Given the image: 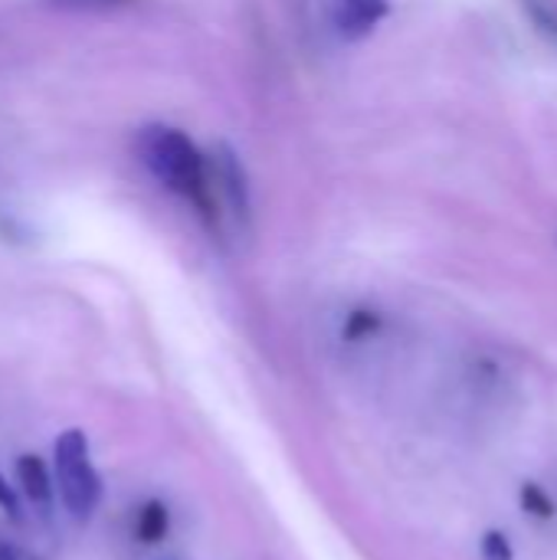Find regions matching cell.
Segmentation results:
<instances>
[{
    "instance_id": "6da1fadb",
    "label": "cell",
    "mask_w": 557,
    "mask_h": 560,
    "mask_svg": "<svg viewBox=\"0 0 557 560\" xmlns=\"http://www.w3.org/2000/svg\"><path fill=\"white\" fill-rule=\"evenodd\" d=\"M135 151L141 164L154 174V180H161L167 190L181 194L210 217V161L184 131L171 125H148L138 131Z\"/></svg>"
},
{
    "instance_id": "7a4b0ae2",
    "label": "cell",
    "mask_w": 557,
    "mask_h": 560,
    "mask_svg": "<svg viewBox=\"0 0 557 560\" xmlns=\"http://www.w3.org/2000/svg\"><path fill=\"white\" fill-rule=\"evenodd\" d=\"M53 453H56V486H59L62 505L76 522H85L102 499V479L89 463L85 433L82 430L59 433Z\"/></svg>"
},
{
    "instance_id": "3957f363",
    "label": "cell",
    "mask_w": 557,
    "mask_h": 560,
    "mask_svg": "<svg viewBox=\"0 0 557 560\" xmlns=\"http://www.w3.org/2000/svg\"><path fill=\"white\" fill-rule=\"evenodd\" d=\"M220 213L233 220H246L250 213V194H246V177L230 148H217L210 158V217L217 220Z\"/></svg>"
},
{
    "instance_id": "277c9868",
    "label": "cell",
    "mask_w": 557,
    "mask_h": 560,
    "mask_svg": "<svg viewBox=\"0 0 557 560\" xmlns=\"http://www.w3.org/2000/svg\"><path fill=\"white\" fill-rule=\"evenodd\" d=\"M387 16V0H335V26L345 39L368 36Z\"/></svg>"
},
{
    "instance_id": "5b68a950",
    "label": "cell",
    "mask_w": 557,
    "mask_h": 560,
    "mask_svg": "<svg viewBox=\"0 0 557 560\" xmlns=\"http://www.w3.org/2000/svg\"><path fill=\"white\" fill-rule=\"evenodd\" d=\"M16 479H20L23 495H26L36 509L49 512V505H53V482H49L46 463H43L39 456H33V453L20 456V459H16Z\"/></svg>"
},
{
    "instance_id": "8992f818",
    "label": "cell",
    "mask_w": 557,
    "mask_h": 560,
    "mask_svg": "<svg viewBox=\"0 0 557 560\" xmlns=\"http://www.w3.org/2000/svg\"><path fill=\"white\" fill-rule=\"evenodd\" d=\"M167 525H171L167 509H164L161 502H148V505L138 512V525H135V532H138V538H141L144 545H158V541L167 535Z\"/></svg>"
},
{
    "instance_id": "52a82bcc",
    "label": "cell",
    "mask_w": 557,
    "mask_h": 560,
    "mask_svg": "<svg viewBox=\"0 0 557 560\" xmlns=\"http://www.w3.org/2000/svg\"><path fill=\"white\" fill-rule=\"evenodd\" d=\"M479 555L483 560H515V548L506 532H486L479 541Z\"/></svg>"
},
{
    "instance_id": "ba28073f",
    "label": "cell",
    "mask_w": 557,
    "mask_h": 560,
    "mask_svg": "<svg viewBox=\"0 0 557 560\" xmlns=\"http://www.w3.org/2000/svg\"><path fill=\"white\" fill-rule=\"evenodd\" d=\"M522 505H525V512H532L535 518H552V515H555V505H552L548 492H545L542 486H535V482H525V486H522Z\"/></svg>"
},
{
    "instance_id": "9c48e42d",
    "label": "cell",
    "mask_w": 557,
    "mask_h": 560,
    "mask_svg": "<svg viewBox=\"0 0 557 560\" xmlns=\"http://www.w3.org/2000/svg\"><path fill=\"white\" fill-rule=\"evenodd\" d=\"M532 10V16H535V23H538V30L545 33V36H552L557 43V7H545V3H532L529 7Z\"/></svg>"
},
{
    "instance_id": "30bf717a",
    "label": "cell",
    "mask_w": 557,
    "mask_h": 560,
    "mask_svg": "<svg viewBox=\"0 0 557 560\" xmlns=\"http://www.w3.org/2000/svg\"><path fill=\"white\" fill-rule=\"evenodd\" d=\"M0 509L10 515V518H23V509H20V499H16V489L3 479L0 472Z\"/></svg>"
},
{
    "instance_id": "8fae6325",
    "label": "cell",
    "mask_w": 557,
    "mask_h": 560,
    "mask_svg": "<svg viewBox=\"0 0 557 560\" xmlns=\"http://www.w3.org/2000/svg\"><path fill=\"white\" fill-rule=\"evenodd\" d=\"M59 3H69V7H102V3H118V0H59Z\"/></svg>"
},
{
    "instance_id": "7c38bea8",
    "label": "cell",
    "mask_w": 557,
    "mask_h": 560,
    "mask_svg": "<svg viewBox=\"0 0 557 560\" xmlns=\"http://www.w3.org/2000/svg\"><path fill=\"white\" fill-rule=\"evenodd\" d=\"M0 560H16V551L7 548V545H0Z\"/></svg>"
}]
</instances>
